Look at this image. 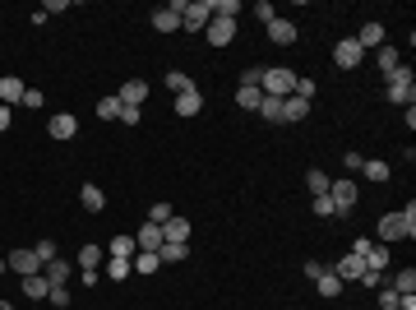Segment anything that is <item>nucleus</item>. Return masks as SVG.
Masks as SVG:
<instances>
[{
  "label": "nucleus",
  "mask_w": 416,
  "mask_h": 310,
  "mask_svg": "<svg viewBox=\"0 0 416 310\" xmlns=\"http://www.w3.org/2000/svg\"><path fill=\"white\" fill-rule=\"evenodd\" d=\"M107 273L116 278V283H121V278H130L134 269H130V259H111V264H107Z\"/></svg>",
  "instance_id": "36"
},
{
  "label": "nucleus",
  "mask_w": 416,
  "mask_h": 310,
  "mask_svg": "<svg viewBox=\"0 0 416 310\" xmlns=\"http://www.w3.org/2000/svg\"><path fill=\"white\" fill-rule=\"evenodd\" d=\"M10 121H14V116H10V107H0V134L10 130Z\"/></svg>",
  "instance_id": "49"
},
{
  "label": "nucleus",
  "mask_w": 416,
  "mask_h": 310,
  "mask_svg": "<svg viewBox=\"0 0 416 310\" xmlns=\"http://www.w3.org/2000/svg\"><path fill=\"white\" fill-rule=\"evenodd\" d=\"M5 269L28 278V273H42V259H37V250H10V255H5Z\"/></svg>",
  "instance_id": "5"
},
{
  "label": "nucleus",
  "mask_w": 416,
  "mask_h": 310,
  "mask_svg": "<svg viewBox=\"0 0 416 310\" xmlns=\"http://www.w3.org/2000/svg\"><path fill=\"white\" fill-rule=\"evenodd\" d=\"M134 255H139L134 236H111V259H134Z\"/></svg>",
  "instance_id": "26"
},
{
  "label": "nucleus",
  "mask_w": 416,
  "mask_h": 310,
  "mask_svg": "<svg viewBox=\"0 0 416 310\" xmlns=\"http://www.w3.org/2000/svg\"><path fill=\"white\" fill-rule=\"evenodd\" d=\"M23 93H28V84H23L19 75H0V107H14V102H23Z\"/></svg>",
  "instance_id": "9"
},
{
  "label": "nucleus",
  "mask_w": 416,
  "mask_h": 310,
  "mask_svg": "<svg viewBox=\"0 0 416 310\" xmlns=\"http://www.w3.org/2000/svg\"><path fill=\"white\" fill-rule=\"evenodd\" d=\"M315 288H319V297H329V301H333V297H342V278H338V273H329V269H324V273L315 278Z\"/></svg>",
  "instance_id": "23"
},
{
  "label": "nucleus",
  "mask_w": 416,
  "mask_h": 310,
  "mask_svg": "<svg viewBox=\"0 0 416 310\" xmlns=\"http://www.w3.org/2000/svg\"><path fill=\"white\" fill-rule=\"evenodd\" d=\"M375 232H379V245L416 241V236H412V227H407V218H403V213H384V218H379V227H375Z\"/></svg>",
  "instance_id": "3"
},
{
  "label": "nucleus",
  "mask_w": 416,
  "mask_h": 310,
  "mask_svg": "<svg viewBox=\"0 0 416 310\" xmlns=\"http://www.w3.org/2000/svg\"><path fill=\"white\" fill-rule=\"evenodd\" d=\"M199 111H204V93L199 89H190V93H181V98H176V116H199Z\"/></svg>",
  "instance_id": "14"
},
{
  "label": "nucleus",
  "mask_w": 416,
  "mask_h": 310,
  "mask_svg": "<svg viewBox=\"0 0 416 310\" xmlns=\"http://www.w3.org/2000/svg\"><path fill=\"white\" fill-rule=\"evenodd\" d=\"M162 241H181V245L190 241V222L181 218V213H171V218L162 222Z\"/></svg>",
  "instance_id": "13"
},
{
  "label": "nucleus",
  "mask_w": 416,
  "mask_h": 310,
  "mask_svg": "<svg viewBox=\"0 0 416 310\" xmlns=\"http://www.w3.org/2000/svg\"><path fill=\"white\" fill-rule=\"evenodd\" d=\"M268 42H273V46H292L296 42V23L292 19H273V23H268Z\"/></svg>",
  "instance_id": "11"
},
{
  "label": "nucleus",
  "mask_w": 416,
  "mask_h": 310,
  "mask_svg": "<svg viewBox=\"0 0 416 310\" xmlns=\"http://www.w3.org/2000/svg\"><path fill=\"white\" fill-rule=\"evenodd\" d=\"M42 273H46V283H51V288H65L74 269H70V259H51V264H46Z\"/></svg>",
  "instance_id": "18"
},
{
  "label": "nucleus",
  "mask_w": 416,
  "mask_h": 310,
  "mask_svg": "<svg viewBox=\"0 0 416 310\" xmlns=\"http://www.w3.org/2000/svg\"><path fill=\"white\" fill-rule=\"evenodd\" d=\"M292 98H315V79H296V93H292Z\"/></svg>",
  "instance_id": "39"
},
{
  "label": "nucleus",
  "mask_w": 416,
  "mask_h": 310,
  "mask_svg": "<svg viewBox=\"0 0 416 310\" xmlns=\"http://www.w3.org/2000/svg\"><path fill=\"white\" fill-rule=\"evenodd\" d=\"M384 84H389V102H398V107H416V75H412V65L389 70Z\"/></svg>",
  "instance_id": "1"
},
{
  "label": "nucleus",
  "mask_w": 416,
  "mask_h": 310,
  "mask_svg": "<svg viewBox=\"0 0 416 310\" xmlns=\"http://www.w3.org/2000/svg\"><path fill=\"white\" fill-rule=\"evenodd\" d=\"M315 213H319V218H338V209H333L329 195H315Z\"/></svg>",
  "instance_id": "37"
},
{
  "label": "nucleus",
  "mask_w": 416,
  "mask_h": 310,
  "mask_svg": "<svg viewBox=\"0 0 416 310\" xmlns=\"http://www.w3.org/2000/svg\"><path fill=\"white\" fill-rule=\"evenodd\" d=\"M79 200H84V209H88V213H102V209H107V195H102V186H93V181L79 190Z\"/></svg>",
  "instance_id": "19"
},
{
  "label": "nucleus",
  "mask_w": 416,
  "mask_h": 310,
  "mask_svg": "<svg viewBox=\"0 0 416 310\" xmlns=\"http://www.w3.org/2000/svg\"><path fill=\"white\" fill-rule=\"evenodd\" d=\"M310 116V102L306 98H287L282 102V125H296V121H306Z\"/></svg>",
  "instance_id": "17"
},
{
  "label": "nucleus",
  "mask_w": 416,
  "mask_h": 310,
  "mask_svg": "<svg viewBox=\"0 0 416 310\" xmlns=\"http://www.w3.org/2000/svg\"><path fill=\"white\" fill-rule=\"evenodd\" d=\"M361 60H365V51L356 46V37H342V42L333 46V65H338V70H356Z\"/></svg>",
  "instance_id": "4"
},
{
  "label": "nucleus",
  "mask_w": 416,
  "mask_h": 310,
  "mask_svg": "<svg viewBox=\"0 0 416 310\" xmlns=\"http://www.w3.org/2000/svg\"><path fill=\"white\" fill-rule=\"evenodd\" d=\"M389 288H394L398 297H412V292H416V269H403V273H394V278H389Z\"/></svg>",
  "instance_id": "25"
},
{
  "label": "nucleus",
  "mask_w": 416,
  "mask_h": 310,
  "mask_svg": "<svg viewBox=\"0 0 416 310\" xmlns=\"http://www.w3.org/2000/svg\"><path fill=\"white\" fill-rule=\"evenodd\" d=\"M116 98H121L125 107H143V98H148V84H143V79H125Z\"/></svg>",
  "instance_id": "10"
},
{
  "label": "nucleus",
  "mask_w": 416,
  "mask_h": 310,
  "mask_svg": "<svg viewBox=\"0 0 416 310\" xmlns=\"http://www.w3.org/2000/svg\"><path fill=\"white\" fill-rule=\"evenodd\" d=\"M79 269H84V273H98L102 269V245H84V250H79Z\"/></svg>",
  "instance_id": "27"
},
{
  "label": "nucleus",
  "mask_w": 416,
  "mask_h": 310,
  "mask_svg": "<svg viewBox=\"0 0 416 310\" xmlns=\"http://www.w3.org/2000/svg\"><path fill=\"white\" fill-rule=\"evenodd\" d=\"M259 75H264V70H245V75H241V89H259Z\"/></svg>",
  "instance_id": "43"
},
{
  "label": "nucleus",
  "mask_w": 416,
  "mask_h": 310,
  "mask_svg": "<svg viewBox=\"0 0 416 310\" xmlns=\"http://www.w3.org/2000/svg\"><path fill=\"white\" fill-rule=\"evenodd\" d=\"M259 93H268V98H292L296 93V70H287V65H273V70H264L259 75Z\"/></svg>",
  "instance_id": "2"
},
{
  "label": "nucleus",
  "mask_w": 416,
  "mask_h": 310,
  "mask_svg": "<svg viewBox=\"0 0 416 310\" xmlns=\"http://www.w3.org/2000/svg\"><path fill=\"white\" fill-rule=\"evenodd\" d=\"M23 107H33V111H37V107H42V93L28 89V93H23Z\"/></svg>",
  "instance_id": "47"
},
{
  "label": "nucleus",
  "mask_w": 416,
  "mask_h": 310,
  "mask_svg": "<svg viewBox=\"0 0 416 310\" xmlns=\"http://www.w3.org/2000/svg\"><path fill=\"white\" fill-rule=\"evenodd\" d=\"M167 89H171L176 98H181V93H190L195 84H190V75H181V70H167Z\"/></svg>",
  "instance_id": "34"
},
{
  "label": "nucleus",
  "mask_w": 416,
  "mask_h": 310,
  "mask_svg": "<svg viewBox=\"0 0 416 310\" xmlns=\"http://www.w3.org/2000/svg\"><path fill=\"white\" fill-rule=\"evenodd\" d=\"M329 186H333L329 172H319V167H315V172H306V190H310V195H329Z\"/></svg>",
  "instance_id": "31"
},
{
  "label": "nucleus",
  "mask_w": 416,
  "mask_h": 310,
  "mask_svg": "<svg viewBox=\"0 0 416 310\" xmlns=\"http://www.w3.org/2000/svg\"><path fill=\"white\" fill-rule=\"evenodd\" d=\"M398 310H416V292L412 297H398Z\"/></svg>",
  "instance_id": "50"
},
{
  "label": "nucleus",
  "mask_w": 416,
  "mask_h": 310,
  "mask_svg": "<svg viewBox=\"0 0 416 310\" xmlns=\"http://www.w3.org/2000/svg\"><path fill=\"white\" fill-rule=\"evenodd\" d=\"M254 14H259L264 23H273V19H278V10H273V5H268V0H259V5H254Z\"/></svg>",
  "instance_id": "41"
},
{
  "label": "nucleus",
  "mask_w": 416,
  "mask_h": 310,
  "mask_svg": "<svg viewBox=\"0 0 416 310\" xmlns=\"http://www.w3.org/2000/svg\"><path fill=\"white\" fill-rule=\"evenodd\" d=\"M329 273H338L342 283H361L365 259H361V255H342V259H333V269H329Z\"/></svg>",
  "instance_id": "8"
},
{
  "label": "nucleus",
  "mask_w": 416,
  "mask_h": 310,
  "mask_svg": "<svg viewBox=\"0 0 416 310\" xmlns=\"http://www.w3.org/2000/svg\"><path fill=\"white\" fill-rule=\"evenodd\" d=\"M361 172L375 181V186H384V181L394 176V172H389V162H375V157H370V162H361Z\"/></svg>",
  "instance_id": "32"
},
{
  "label": "nucleus",
  "mask_w": 416,
  "mask_h": 310,
  "mask_svg": "<svg viewBox=\"0 0 416 310\" xmlns=\"http://www.w3.org/2000/svg\"><path fill=\"white\" fill-rule=\"evenodd\" d=\"M121 111H125V102L116 98V93H111V98H102V102H98V116H102V121H121Z\"/></svg>",
  "instance_id": "29"
},
{
  "label": "nucleus",
  "mask_w": 416,
  "mask_h": 310,
  "mask_svg": "<svg viewBox=\"0 0 416 310\" xmlns=\"http://www.w3.org/2000/svg\"><path fill=\"white\" fill-rule=\"evenodd\" d=\"M356 46H361V51H370V46L379 51V46H384V23H375V19H370L361 33H356Z\"/></svg>",
  "instance_id": "15"
},
{
  "label": "nucleus",
  "mask_w": 416,
  "mask_h": 310,
  "mask_svg": "<svg viewBox=\"0 0 416 310\" xmlns=\"http://www.w3.org/2000/svg\"><path fill=\"white\" fill-rule=\"evenodd\" d=\"M403 218H407V227H412V236H416V200H407V209H403Z\"/></svg>",
  "instance_id": "45"
},
{
  "label": "nucleus",
  "mask_w": 416,
  "mask_h": 310,
  "mask_svg": "<svg viewBox=\"0 0 416 310\" xmlns=\"http://www.w3.org/2000/svg\"><path fill=\"white\" fill-rule=\"evenodd\" d=\"M0 310H14V306H10V301H0Z\"/></svg>",
  "instance_id": "51"
},
{
  "label": "nucleus",
  "mask_w": 416,
  "mask_h": 310,
  "mask_svg": "<svg viewBox=\"0 0 416 310\" xmlns=\"http://www.w3.org/2000/svg\"><path fill=\"white\" fill-rule=\"evenodd\" d=\"M375 65H379L384 75H389V70H398V65H403V51H398V46H389V42H384L379 51H375Z\"/></svg>",
  "instance_id": "22"
},
{
  "label": "nucleus",
  "mask_w": 416,
  "mask_h": 310,
  "mask_svg": "<svg viewBox=\"0 0 416 310\" xmlns=\"http://www.w3.org/2000/svg\"><path fill=\"white\" fill-rule=\"evenodd\" d=\"M361 162H365L361 153H347V157H342V167H347V172H361Z\"/></svg>",
  "instance_id": "48"
},
{
  "label": "nucleus",
  "mask_w": 416,
  "mask_h": 310,
  "mask_svg": "<svg viewBox=\"0 0 416 310\" xmlns=\"http://www.w3.org/2000/svg\"><path fill=\"white\" fill-rule=\"evenodd\" d=\"M130 269H134V273H157L162 259H157V250H139V255L130 259Z\"/></svg>",
  "instance_id": "24"
},
{
  "label": "nucleus",
  "mask_w": 416,
  "mask_h": 310,
  "mask_svg": "<svg viewBox=\"0 0 416 310\" xmlns=\"http://www.w3.org/2000/svg\"><path fill=\"white\" fill-rule=\"evenodd\" d=\"M356 195H361V190H356V181H333V186H329V200H333V209H338V213H351Z\"/></svg>",
  "instance_id": "6"
},
{
  "label": "nucleus",
  "mask_w": 416,
  "mask_h": 310,
  "mask_svg": "<svg viewBox=\"0 0 416 310\" xmlns=\"http://www.w3.org/2000/svg\"><path fill=\"white\" fill-rule=\"evenodd\" d=\"M157 259H162V264H181V259H186V245L181 241H162L157 245Z\"/></svg>",
  "instance_id": "30"
},
{
  "label": "nucleus",
  "mask_w": 416,
  "mask_h": 310,
  "mask_svg": "<svg viewBox=\"0 0 416 310\" xmlns=\"http://www.w3.org/2000/svg\"><path fill=\"white\" fill-rule=\"evenodd\" d=\"M46 292H51V283H46V273H28V278H23V297H33V301H46Z\"/></svg>",
  "instance_id": "20"
},
{
  "label": "nucleus",
  "mask_w": 416,
  "mask_h": 310,
  "mask_svg": "<svg viewBox=\"0 0 416 310\" xmlns=\"http://www.w3.org/2000/svg\"><path fill=\"white\" fill-rule=\"evenodd\" d=\"M204 33H208V42H213V46H218V51H222V46H227L231 37H236V19H218V14H213V19H208V28H204Z\"/></svg>",
  "instance_id": "7"
},
{
  "label": "nucleus",
  "mask_w": 416,
  "mask_h": 310,
  "mask_svg": "<svg viewBox=\"0 0 416 310\" xmlns=\"http://www.w3.org/2000/svg\"><path fill=\"white\" fill-rule=\"evenodd\" d=\"M46 130H51V139H74L79 121L70 116V111H60V116H51V121H46Z\"/></svg>",
  "instance_id": "12"
},
{
  "label": "nucleus",
  "mask_w": 416,
  "mask_h": 310,
  "mask_svg": "<svg viewBox=\"0 0 416 310\" xmlns=\"http://www.w3.org/2000/svg\"><path fill=\"white\" fill-rule=\"evenodd\" d=\"M46 301H51V306H70V292L65 288H51V292H46Z\"/></svg>",
  "instance_id": "42"
},
{
  "label": "nucleus",
  "mask_w": 416,
  "mask_h": 310,
  "mask_svg": "<svg viewBox=\"0 0 416 310\" xmlns=\"http://www.w3.org/2000/svg\"><path fill=\"white\" fill-rule=\"evenodd\" d=\"M37 259H42V269L51 264V259H60V255H56V241H46V236H42V241H37Z\"/></svg>",
  "instance_id": "35"
},
{
  "label": "nucleus",
  "mask_w": 416,
  "mask_h": 310,
  "mask_svg": "<svg viewBox=\"0 0 416 310\" xmlns=\"http://www.w3.org/2000/svg\"><path fill=\"white\" fill-rule=\"evenodd\" d=\"M181 28V19H176L171 5H162V10H153V33H176Z\"/></svg>",
  "instance_id": "21"
},
{
  "label": "nucleus",
  "mask_w": 416,
  "mask_h": 310,
  "mask_svg": "<svg viewBox=\"0 0 416 310\" xmlns=\"http://www.w3.org/2000/svg\"><path fill=\"white\" fill-rule=\"evenodd\" d=\"M259 116H264V121H273V125H282V98H268V93H264V98H259Z\"/></svg>",
  "instance_id": "28"
},
{
  "label": "nucleus",
  "mask_w": 416,
  "mask_h": 310,
  "mask_svg": "<svg viewBox=\"0 0 416 310\" xmlns=\"http://www.w3.org/2000/svg\"><path fill=\"white\" fill-rule=\"evenodd\" d=\"M121 121H125V125H139V121H143V111H139V107H125V111H121Z\"/></svg>",
  "instance_id": "44"
},
{
  "label": "nucleus",
  "mask_w": 416,
  "mask_h": 310,
  "mask_svg": "<svg viewBox=\"0 0 416 310\" xmlns=\"http://www.w3.org/2000/svg\"><path fill=\"white\" fill-rule=\"evenodd\" d=\"M134 245H139V250H157V245H162V227H157V222H143L139 232H134Z\"/></svg>",
  "instance_id": "16"
},
{
  "label": "nucleus",
  "mask_w": 416,
  "mask_h": 310,
  "mask_svg": "<svg viewBox=\"0 0 416 310\" xmlns=\"http://www.w3.org/2000/svg\"><path fill=\"white\" fill-rule=\"evenodd\" d=\"M379 310H398V292L389 288V283L379 288Z\"/></svg>",
  "instance_id": "38"
},
{
  "label": "nucleus",
  "mask_w": 416,
  "mask_h": 310,
  "mask_svg": "<svg viewBox=\"0 0 416 310\" xmlns=\"http://www.w3.org/2000/svg\"><path fill=\"white\" fill-rule=\"evenodd\" d=\"M60 10H70V0H46L42 5V14H60Z\"/></svg>",
  "instance_id": "46"
},
{
  "label": "nucleus",
  "mask_w": 416,
  "mask_h": 310,
  "mask_svg": "<svg viewBox=\"0 0 416 310\" xmlns=\"http://www.w3.org/2000/svg\"><path fill=\"white\" fill-rule=\"evenodd\" d=\"M259 98H264L259 89H236V107L241 111H259Z\"/></svg>",
  "instance_id": "33"
},
{
  "label": "nucleus",
  "mask_w": 416,
  "mask_h": 310,
  "mask_svg": "<svg viewBox=\"0 0 416 310\" xmlns=\"http://www.w3.org/2000/svg\"><path fill=\"white\" fill-rule=\"evenodd\" d=\"M167 218H171V204H153V213H148V222H157V227H162Z\"/></svg>",
  "instance_id": "40"
}]
</instances>
